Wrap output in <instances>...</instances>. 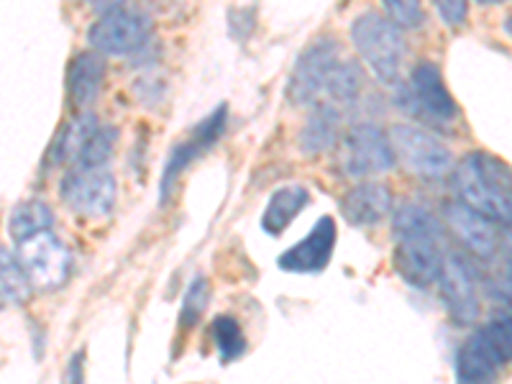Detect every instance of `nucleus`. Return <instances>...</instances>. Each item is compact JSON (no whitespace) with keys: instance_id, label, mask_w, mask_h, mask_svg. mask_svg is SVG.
<instances>
[{"instance_id":"f3484780","label":"nucleus","mask_w":512,"mask_h":384,"mask_svg":"<svg viewBox=\"0 0 512 384\" xmlns=\"http://www.w3.org/2000/svg\"><path fill=\"white\" fill-rule=\"evenodd\" d=\"M105 85V59L100 54L80 52L70 59L67 67V98L75 108L88 111L100 98Z\"/></svg>"},{"instance_id":"f03ea898","label":"nucleus","mask_w":512,"mask_h":384,"mask_svg":"<svg viewBox=\"0 0 512 384\" xmlns=\"http://www.w3.org/2000/svg\"><path fill=\"white\" fill-rule=\"evenodd\" d=\"M392 236L395 272L413 287L433 285L446 256L443 223L436 213L418 200H405L392 208Z\"/></svg>"},{"instance_id":"a878e982","label":"nucleus","mask_w":512,"mask_h":384,"mask_svg":"<svg viewBox=\"0 0 512 384\" xmlns=\"http://www.w3.org/2000/svg\"><path fill=\"white\" fill-rule=\"evenodd\" d=\"M436 11H438V16L443 18V24H446L448 29H459V26H464L466 16H469V6H466V3H461V0H446V3H436Z\"/></svg>"},{"instance_id":"9b49d317","label":"nucleus","mask_w":512,"mask_h":384,"mask_svg":"<svg viewBox=\"0 0 512 384\" xmlns=\"http://www.w3.org/2000/svg\"><path fill=\"white\" fill-rule=\"evenodd\" d=\"M338 167L346 177L367 180L395 167L390 136L377 123H354L338 144Z\"/></svg>"},{"instance_id":"423d86ee","label":"nucleus","mask_w":512,"mask_h":384,"mask_svg":"<svg viewBox=\"0 0 512 384\" xmlns=\"http://www.w3.org/2000/svg\"><path fill=\"white\" fill-rule=\"evenodd\" d=\"M395 103L402 113L420 123H448L459 116V105L433 62L415 64L408 80L400 82Z\"/></svg>"},{"instance_id":"393cba45","label":"nucleus","mask_w":512,"mask_h":384,"mask_svg":"<svg viewBox=\"0 0 512 384\" xmlns=\"http://www.w3.org/2000/svg\"><path fill=\"white\" fill-rule=\"evenodd\" d=\"M384 16L390 18L397 29H420L425 24V11L420 3L413 0H387L384 3Z\"/></svg>"},{"instance_id":"dca6fc26","label":"nucleus","mask_w":512,"mask_h":384,"mask_svg":"<svg viewBox=\"0 0 512 384\" xmlns=\"http://www.w3.org/2000/svg\"><path fill=\"white\" fill-rule=\"evenodd\" d=\"M443 218H446V226L459 236L461 244L472 254L482 256V259H492L500 251L502 233L497 223L487 221V218L464 208L461 203H448L443 208Z\"/></svg>"},{"instance_id":"bb28decb","label":"nucleus","mask_w":512,"mask_h":384,"mask_svg":"<svg viewBox=\"0 0 512 384\" xmlns=\"http://www.w3.org/2000/svg\"><path fill=\"white\" fill-rule=\"evenodd\" d=\"M62 384H85V349L75 351L67 361Z\"/></svg>"},{"instance_id":"20e7f679","label":"nucleus","mask_w":512,"mask_h":384,"mask_svg":"<svg viewBox=\"0 0 512 384\" xmlns=\"http://www.w3.org/2000/svg\"><path fill=\"white\" fill-rule=\"evenodd\" d=\"M349 34L356 54L367 64L374 80L382 85H395L408 57V44L402 31L382 13L367 11L354 18Z\"/></svg>"},{"instance_id":"9d476101","label":"nucleus","mask_w":512,"mask_h":384,"mask_svg":"<svg viewBox=\"0 0 512 384\" xmlns=\"http://www.w3.org/2000/svg\"><path fill=\"white\" fill-rule=\"evenodd\" d=\"M228 126V105L221 103L216 111H210L203 121H198L190 128V134L182 136L180 141L172 144L167 154V162L162 167V180H159V203H167L169 195L175 192L177 182L185 175L192 164L203 159L213 146L221 141Z\"/></svg>"},{"instance_id":"b1692460","label":"nucleus","mask_w":512,"mask_h":384,"mask_svg":"<svg viewBox=\"0 0 512 384\" xmlns=\"http://www.w3.org/2000/svg\"><path fill=\"white\" fill-rule=\"evenodd\" d=\"M210 300V282L205 280L203 274H198L195 280L190 282L185 292V300H182L180 308V328L182 331H190V328L198 326V320L203 318L205 308H208Z\"/></svg>"},{"instance_id":"1a4fd4ad","label":"nucleus","mask_w":512,"mask_h":384,"mask_svg":"<svg viewBox=\"0 0 512 384\" xmlns=\"http://www.w3.org/2000/svg\"><path fill=\"white\" fill-rule=\"evenodd\" d=\"M59 198L75 216L100 221L116 208V175L108 167H70L59 182Z\"/></svg>"},{"instance_id":"7ed1b4c3","label":"nucleus","mask_w":512,"mask_h":384,"mask_svg":"<svg viewBox=\"0 0 512 384\" xmlns=\"http://www.w3.org/2000/svg\"><path fill=\"white\" fill-rule=\"evenodd\" d=\"M451 185L456 203L497 226H510V167L500 157L489 152H469L451 169Z\"/></svg>"},{"instance_id":"f8f14e48","label":"nucleus","mask_w":512,"mask_h":384,"mask_svg":"<svg viewBox=\"0 0 512 384\" xmlns=\"http://www.w3.org/2000/svg\"><path fill=\"white\" fill-rule=\"evenodd\" d=\"M18 264L24 269L31 287L41 292H54L70 280L72 254L54 231L36 233L18 244Z\"/></svg>"},{"instance_id":"6ab92c4d","label":"nucleus","mask_w":512,"mask_h":384,"mask_svg":"<svg viewBox=\"0 0 512 384\" xmlns=\"http://www.w3.org/2000/svg\"><path fill=\"white\" fill-rule=\"evenodd\" d=\"M338 131H341V108L328 103L313 105V111L305 118L300 136H297L300 152L308 154V157L331 152L338 136H341Z\"/></svg>"},{"instance_id":"4468645a","label":"nucleus","mask_w":512,"mask_h":384,"mask_svg":"<svg viewBox=\"0 0 512 384\" xmlns=\"http://www.w3.org/2000/svg\"><path fill=\"white\" fill-rule=\"evenodd\" d=\"M338 228L333 216H323L315 221L310 233L303 241H297L287 251H282L277 259V267L290 274H318L331 262L333 249H336Z\"/></svg>"},{"instance_id":"39448f33","label":"nucleus","mask_w":512,"mask_h":384,"mask_svg":"<svg viewBox=\"0 0 512 384\" xmlns=\"http://www.w3.org/2000/svg\"><path fill=\"white\" fill-rule=\"evenodd\" d=\"M510 315H497L456 351V384H497L510 364Z\"/></svg>"},{"instance_id":"f257e3e1","label":"nucleus","mask_w":512,"mask_h":384,"mask_svg":"<svg viewBox=\"0 0 512 384\" xmlns=\"http://www.w3.org/2000/svg\"><path fill=\"white\" fill-rule=\"evenodd\" d=\"M364 75L331 36L310 41L292 67L287 98L292 105H349L359 98Z\"/></svg>"},{"instance_id":"aec40b11","label":"nucleus","mask_w":512,"mask_h":384,"mask_svg":"<svg viewBox=\"0 0 512 384\" xmlns=\"http://www.w3.org/2000/svg\"><path fill=\"white\" fill-rule=\"evenodd\" d=\"M310 203V192L303 185H282L269 195L262 213V228L269 236H282Z\"/></svg>"},{"instance_id":"a211bd4d","label":"nucleus","mask_w":512,"mask_h":384,"mask_svg":"<svg viewBox=\"0 0 512 384\" xmlns=\"http://www.w3.org/2000/svg\"><path fill=\"white\" fill-rule=\"evenodd\" d=\"M100 128H103V121H100L98 113H77V116L59 131L57 141L52 144V162L80 167L82 157H85L88 146L93 144V139L98 136Z\"/></svg>"},{"instance_id":"5701e85b","label":"nucleus","mask_w":512,"mask_h":384,"mask_svg":"<svg viewBox=\"0 0 512 384\" xmlns=\"http://www.w3.org/2000/svg\"><path fill=\"white\" fill-rule=\"evenodd\" d=\"M210 336H213V344H216L218 359L223 364H233L246 354L249 344H246L244 328L233 315H216V320L210 323Z\"/></svg>"},{"instance_id":"2eb2a0df","label":"nucleus","mask_w":512,"mask_h":384,"mask_svg":"<svg viewBox=\"0 0 512 384\" xmlns=\"http://www.w3.org/2000/svg\"><path fill=\"white\" fill-rule=\"evenodd\" d=\"M392 208H395L392 190L377 180L356 182L341 198V216L349 226L356 228L377 226L379 221L390 216Z\"/></svg>"},{"instance_id":"412c9836","label":"nucleus","mask_w":512,"mask_h":384,"mask_svg":"<svg viewBox=\"0 0 512 384\" xmlns=\"http://www.w3.org/2000/svg\"><path fill=\"white\" fill-rule=\"evenodd\" d=\"M54 228V210L49 208L44 200H24L11 210V218H8V233L16 244L31 239L36 233L52 231Z\"/></svg>"},{"instance_id":"ddd939ff","label":"nucleus","mask_w":512,"mask_h":384,"mask_svg":"<svg viewBox=\"0 0 512 384\" xmlns=\"http://www.w3.org/2000/svg\"><path fill=\"white\" fill-rule=\"evenodd\" d=\"M438 297L456 326H472L482 313L477 272L459 251H446L438 272Z\"/></svg>"},{"instance_id":"6e6552de","label":"nucleus","mask_w":512,"mask_h":384,"mask_svg":"<svg viewBox=\"0 0 512 384\" xmlns=\"http://www.w3.org/2000/svg\"><path fill=\"white\" fill-rule=\"evenodd\" d=\"M152 36V18L139 8L126 3L100 8V16L90 26L88 41L95 54L108 57H126V54L141 52Z\"/></svg>"},{"instance_id":"0eeeda50","label":"nucleus","mask_w":512,"mask_h":384,"mask_svg":"<svg viewBox=\"0 0 512 384\" xmlns=\"http://www.w3.org/2000/svg\"><path fill=\"white\" fill-rule=\"evenodd\" d=\"M387 136H390L395 162H400L410 175L428 182L451 175L454 154L428 128L418 126V123H395Z\"/></svg>"},{"instance_id":"4be33fe9","label":"nucleus","mask_w":512,"mask_h":384,"mask_svg":"<svg viewBox=\"0 0 512 384\" xmlns=\"http://www.w3.org/2000/svg\"><path fill=\"white\" fill-rule=\"evenodd\" d=\"M29 295L31 285L21 264H18L16 254L0 246V308L26 303Z\"/></svg>"}]
</instances>
